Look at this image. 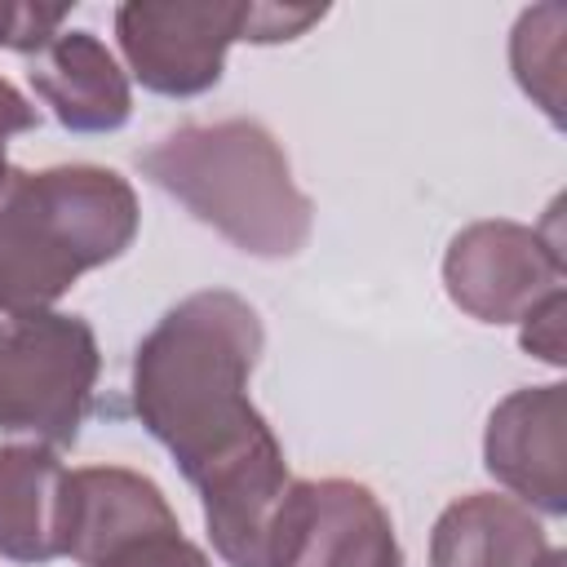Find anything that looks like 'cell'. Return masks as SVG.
<instances>
[{
    "label": "cell",
    "instance_id": "8",
    "mask_svg": "<svg viewBox=\"0 0 567 567\" xmlns=\"http://www.w3.org/2000/svg\"><path fill=\"white\" fill-rule=\"evenodd\" d=\"M567 385H527L487 416L483 465L518 505L549 518L567 514Z\"/></svg>",
    "mask_w": 567,
    "mask_h": 567
},
{
    "label": "cell",
    "instance_id": "11",
    "mask_svg": "<svg viewBox=\"0 0 567 567\" xmlns=\"http://www.w3.org/2000/svg\"><path fill=\"white\" fill-rule=\"evenodd\" d=\"M66 470L44 443L0 447V558L53 563L62 558Z\"/></svg>",
    "mask_w": 567,
    "mask_h": 567
},
{
    "label": "cell",
    "instance_id": "12",
    "mask_svg": "<svg viewBox=\"0 0 567 567\" xmlns=\"http://www.w3.org/2000/svg\"><path fill=\"white\" fill-rule=\"evenodd\" d=\"M545 527L527 505L496 492L452 501L430 536V567H540Z\"/></svg>",
    "mask_w": 567,
    "mask_h": 567
},
{
    "label": "cell",
    "instance_id": "17",
    "mask_svg": "<svg viewBox=\"0 0 567 567\" xmlns=\"http://www.w3.org/2000/svg\"><path fill=\"white\" fill-rule=\"evenodd\" d=\"M35 124H40L35 106H31V102H27L9 80H0V199H4L9 177H13L9 159H4V142H9V137H18V133H27V128H35Z\"/></svg>",
    "mask_w": 567,
    "mask_h": 567
},
{
    "label": "cell",
    "instance_id": "10",
    "mask_svg": "<svg viewBox=\"0 0 567 567\" xmlns=\"http://www.w3.org/2000/svg\"><path fill=\"white\" fill-rule=\"evenodd\" d=\"M27 75L53 120L71 133H115L128 124V75L93 31H58L40 53H31Z\"/></svg>",
    "mask_w": 567,
    "mask_h": 567
},
{
    "label": "cell",
    "instance_id": "3",
    "mask_svg": "<svg viewBox=\"0 0 567 567\" xmlns=\"http://www.w3.org/2000/svg\"><path fill=\"white\" fill-rule=\"evenodd\" d=\"M137 221V195L115 168H13L0 199V315L49 310L84 270L115 261Z\"/></svg>",
    "mask_w": 567,
    "mask_h": 567
},
{
    "label": "cell",
    "instance_id": "2",
    "mask_svg": "<svg viewBox=\"0 0 567 567\" xmlns=\"http://www.w3.org/2000/svg\"><path fill=\"white\" fill-rule=\"evenodd\" d=\"M137 168L248 257H297L310 239L315 204L257 120L182 124L146 146Z\"/></svg>",
    "mask_w": 567,
    "mask_h": 567
},
{
    "label": "cell",
    "instance_id": "9",
    "mask_svg": "<svg viewBox=\"0 0 567 567\" xmlns=\"http://www.w3.org/2000/svg\"><path fill=\"white\" fill-rule=\"evenodd\" d=\"M173 527L177 514L146 474L124 465H84L66 474L62 554H71L80 567H97L115 549Z\"/></svg>",
    "mask_w": 567,
    "mask_h": 567
},
{
    "label": "cell",
    "instance_id": "18",
    "mask_svg": "<svg viewBox=\"0 0 567 567\" xmlns=\"http://www.w3.org/2000/svg\"><path fill=\"white\" fill-rule=\"evenodd\" d=\"M540 567H567V554H563V549H549V554L540 558Z\"/></svg>",
    "mask_w": 567,
    "mask_h": 567
},
{
    "label": "cell",
    "instance_id": "1",
    "mask_svg": "<svg viewBox=\"0 0 567 567\" xmlns=\"http://www.w3.org/2000/svg\"><path fill=\"white\" fill-rule=\"evenodd\" d=\"M266 346L257 310L204 288L177 301L133 354V412L204 501L213 549L230 567H270V527L292 487L284 447L248 399Z\"/></svg>",
    "mask_w": 567,
    "mask_h": 567
},
{
    "label": "cell",
    "instance_id": "6",
    "mask_svg": "<svg viewBox=\"0 0 567 567\" xmlns=\"http://www.w3.org/2000/svg\"><path fill=\"white\" fill-rule=\"evenodd\" d=\"M270 567H403L394 523L354 478H301L270 527Z\"/></svg>",
    "mask_w": 567,
    "mask_h": 567
},
{
    "label": "cell",
    "instance_id": "4",
    "mask_svg": "<svg viewBox=\"0 0 567 567\" xmlns=\"http://www.w3.org/2000/svg\"><path fill=\"white\" fill-rule=\"evenodd\" d=\"M97 337L80 315L31 310L0 319V430L71 447L97 385Z\"/></svg>",
    "mask_w": 567,
    "mask_h": 567
},
{
    "label": "cell",
    "instance_id": "5",
    "mask_svg": "<svg viewBox=\"0 0 567 567\" xmlns=\"http://www.w3.org/2000/svg\"><path fill=\"white\" fill-rule=\"evenodd\" d=\"M115 40L142 89L199 97L221 80L226 49L248 40V0H133L115 9Z\"/></svg>",
    "mask_w": 567,
    "mask_h": 567
},
{
    "label": "cell",
    "instance_id": "13",
    "mask_svg": "<svg viewBox=\"0 0 567 567\" xmlns=\"http://www.w3.org/2000/svg\"><path fill=\"white\" fill-rule=\"evenodd\" d=\"M563 31H567V9L536 4L518 18L509 35L514 80L554 124H563Z\"/></svg>",
    "mask_w": 567,
    "mask_h": 567
},
{
    "label": "cell",
    "instance_id": "16",
    "mask_svg": "<svg viewBox=\"0 0 567 567\" xmlns=\"http://www.w3.org/2000/svg\"><path fill=\"white\" fill-rule=\"evenodd\" d=\"M563 315H567V288L554 292L549 301H540L527 319H518L523 323V350L554 363V368H563Z\"/></svg>",
    "mask_w": 567,
    "mask_h": 567
},
{
    "label": "cell",
    "instance_id": "14",
    "mask_svg": "<svg viewBox=\"0 0 567 567\" xmlns=\"http://www.w3.org/2000/svg\"><path fill=\"white\" fill-rule=\"evenodd\" d=\"M66 4H18V0H0V49H18V53H40L66 22Z\"/></svg>",
    "mask_w": 567,
    "mask_h": 567
},
{
    "label": "cell",
    "instance_id": "15",
    "mask_svg": "<svg viewBox=\"0 0 567 567\" xmlns=\"http://www.w3.org/2000/svg\"><path fill=\"white\" fill-rule=\"evenodd\" d=\"M97 567H208V558L199 545H190L182 536V527H173V532H151V536L115 549Z\"/></svg>",
    "mask_w": 567,
    "mask_h": 567
},
{
    "label": "cell",
    "instance_id": "7",
    "mask_svg": "<svg viewBox=\"0 0 567 567\" xmlns=\"http://www.w3.org/2000/svg\"><path fill=\"white\" fill-rule=\"evenodd\" d=\"M563 248L518 221H474L443 257L447 297L478 323H518L563 292Z\"/></svg>",
    "mask_w": 567,
    "mask_h": 567
}]
</instances>
